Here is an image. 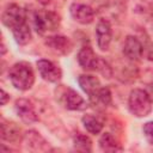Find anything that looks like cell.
Wrapping results in <instances>:
<instances>
[{"label":"cell","instance_id":"cell-7","mask_svg":"<svg viewBox=\"0 0 153 153\" xmlns=\"http://www.w3.org/2000/svg\"><path fill=\"white\" fill-rule=\"evenodd\" d=\"M69 12L72 18L79 24L87 25L94 20V10L88 5L73 2L69 7Z\"/></svg>","mask_w":153,"mask_h":153},{"label":"cell","instance_id":"cell-10","mask_svg":"<svg viewBox=\"0 0 153 153\" xmlns=\"http://www.w3.org/2000/svg\"><path fill=\"white\" fill-rule=\"evenodd\" d=\"M44 43L48 48H50L51 50H54L59 54H62V55L69 54L72 48H73V44L69 41V38L66 36H61V35L48 36L45 38Z\"/></svg>","mask_w":153,"mask_h":153},{"label":"cell","instance_id":"cell-18","mask_svg":"<svg viewBox=\"0 0 153 153\" xmlns=\"http://www.w3.org/2000/svg\"><path fill=\"white\" fill-rule=\"evenodd\" d=\"M81 122L85 127V129L90 133V134H99L103 129V123L102 121H99L96 116L91 115V114H87V115H84L82 118H81Z\"/></svg>","mask_w":153,"mask_h":153},{"label":"cell","instance_id":"cell-6","mask_svg":"<svg viewBox=\"0 0 153 153\" xmlns=\"http://www.w3.org/2000/svg\"><path fill=\"white\" fill-rule=\"evenodd\" d=\"M37 69L39 72V75L49 82H57L62 78V71L59 66H56L54 62L41 59L37 61Z\"/></svg>","mask_w":153,"mask_h":153},{"label":"cell","instance_id":"cell-11","mask_svg":"<svg viewBox=\"0 0 153 153\" xmlns=\"http://www.w3.org/2000/svg\"><path fill=\"white\" fill-rule=\"evenodd\" d=\"M143 54V45L135 36H127L123 44V55L130 61H137Z\"/></svg>","mask_w":153,"mask_h":153},{"label":"cell","instance_id":"cell-16","mask_svg":"<svg viewBox=\"0 0 153 153\" xmlns=\"http://www.w3.org/2000/svg\"><path fill=\"white\" fill-rule=\"evenodd\" d=\"M99 147L103 152H118V151H122V147H121V143H118V141L115 139V136L110 133H104L99 141Z\"/></svg>","mask_w":153,"mask_h":153},{"label":"cell","instance_id":"cell-15","mask_svg":"<svg viewBox=\"0 0 153 153\" xmlns=\"http://www.w3.org/2000/svg\"><path fill=\"white\" fill-rule=\"evenodd\" d=\"M62 102L68 110H81L86 106L84 98L73 88H67L62 96Z\"/></svg>","mask_w":153,"mask_h":153},{"label":"cell","instance_id":"cell-21","mask_svg":"<svg viewBox=\"0 0 153 153\" xmlns=\"http://www.w3.org/2000/svg\"><path fill=\"white\" fill-rule=\"evenodd\" d=\"M142 131H143V135H145L147 142L153 146V121L146 122L142 127Z\"/></svg>","mask_w":153,"mask_h":153},{"label":"cell","instance_id":"cell-14","mask_svg":"<svg viewBox=\"0 0 153 153\" xmlns=\"http://www.w3.org/2000/svg\"><path fill=\"white\" fill-rule=\"evenodd\" d=\"M78 82H79V86L81 87V90L85 93H87L90 98H93L97 94V92L99 91V88L102 87L99 79L94 75H91V74L79 75Z\"/></svg>","mask_w":153,"mask_h":153},{"label":"cell","instance_id":"cell-5","mask_svg":"<svg viewBox=\"0 0 153 153\" xmlns=\"http://www.w3.org/2000/svg\"><path fill=\"white\" fill-rule=\"evenodd\" d=\"M14 111H16L17 116L24 123L31 124V123L37 122V120H38L36 109L29 99H25V98L17 99L16 103H14Z\"/></svg>","mask_w":153,"mask_h":153},{"label":"cell","instance_id":"cell-3","mask_svg":"<svg viewBox=\"0 0 153 153\" xmlns=\"http://www.w3.org/2000/svg\"><path fill=\"white\" fill-rule=\"evenodd\" d=\"M35 29L39 35L54 31L60 26V17L53 11H37L33 14Z\"/></svg>","mask_w":153,"mask_h":153},{"label":"cell","instance_id":"cell-20","mask_svg":"<svg viewBox=\"0 0 153 153\" xmlns=\"http://www.w3.org/2000/svg\"><path fill=\"white\" fill-rule=\"evenodd\" d=\"M92 99H96V102L100 103L102 105L104 106H109L111 105L112 103V96H111V92L109 90V87H100L99 91L97 92V94L92 98Z\"/></svg>","mask_w":153,"mask_h":153},{"label":"cell","instance_id":"cell-9","mask_svg":"<svg viewBox=\"0 0 153 153\" xmlns=\"http://www.w3.org/2000/svg\"><path fill=\"white\" fill-rule=\"evenodd\" d=\"M78 63L80 65L81 68L86 69V71H97L99 62H100V57L96 55V53L93 51V49L88 45H84L76 56Z\"/></svg>","mask_w":153,"mask_h":153},{"label":"cell","instance_id":"cell-17","mask_svg":"<svg viewBox=\"0 0 153 153\" xmlns=\"http://www.w3.org/2000/svg\"><path fill=\"white\" fill-rule=\"evenodd\" d=\"M12 33H13V37H14V41L19 44V45H26L31 38H32V35H31V29H30V25L26 23L22 24L20 26H18L17 29L12 30Z\"/></svg>","mask_w":153,"mask_h":153},{"label":"cell","instance_id":"cell-1","mask_svg":"<svg viewBox=\"0 0 153 153\" xmlns=\"http://www.w3.org/2000/svg\"><path fill=\"white\" fill-rule=\"evenodd\" d=\"M11 84L19 91H27L35 82V73L30 63L20 61L14 63L10 69Z\"/></svg>","mask_w":153,"mask_h":153},{"label":"cell","instance_id":"cell-19","mask_svg":"<svg viewBox=\"0 0 153 153\" xmlns=\"http://www.w3.org/2000/svg\"><path fill=\"white\" fill-rule=\"evenodd\" d=\"M73 146L76 151H80V152H91L92 151V141L88 136H86L84 134L74 135Z\"/></svg>","mask_w":153,"mask_h":153},{"label":"cell","instance_id":"cell-12","mask_svg":"<svg viewBox=\"0 0 153 153\" xmlns=\"http://www.w3.org/2000/svg\"><path fill=\"white\" fill-rule=\"evenodd\" d=\"M1 139L4 141L11 142V143H18L23 139V134L20 128L14 123L6 120H1Z\"/></svg>","mask_w":153,"mask_h":153},{"label":"cell","instance_id":"cell-4","mask_svg":"<svg viewBox=\"0 0 153 153\" xmlns=\"http://www.w3.org/2000/svg\"><path fill=\"white\" fill-rule=\"evenodd\" d=\"M1 22L8 29L14 30L18 26H20L22 24H24V23L27 22L26 20L25 10L22 8L17 4H11V5H8L4 10L2 14H1Z\"/></svg>","mask_w":153,"mask_h":153},{"label":"cell","instance_id":"cell-22","mask_svg":"<svg viewBox=\"0 0 153 153\" xmlns=\"http://www.w3.org/2000/svg\"><path fill=\"white\" fill-rule=\"evenodd\" d=\"M0 97H1V105H5L8 100H10V96L5 92V90H1V92H0Z\"/></svg>","mask_w":153,"mask_h":153},{"label":"cell","instance_id":"cell-8","mask_svg":"<svg viewBox=\"0 0 153 153\" xmlns=\"http://www.w3.org/2000/svg\"><path fill=\"white\" fill-rule=\"evenodd\" d=\"M96 38L97 45L102 51H106L110 47L112 38V29L111 24L106 19H100L96 26Z\"/></svg>","mask_w":153,"mask_h":153},{"label":"cell","instance_id":"cell-2","mask_svg":"<svg viewBox=\"0 0 153 153\" xmlns=\"http://www.w3.org/2000/svg\"><path fill=\"white\" fill-rule=\"evenodd\" d=\"M128 108L130 114L135 117H146L152 111V99L145 90L134 88L129 93Z\"/></svg>","mask_w":153,"mask_h":153},{"label":"cell","instance_id":"cell-13","mask_svg":"<svg viewBox=\"0 0 153 153\" xmlns=\"http://www.w3.org/2000/svg\"><path fill=\"white\" fill-rule=\"evenodd\" d=\"M24 142L26 143V147L30 151H38V152H44L49 149V142L44 140V137L35 131V130H29L24 134L23 136Z\"/></svg>","mask_w":153,"mask_h":153}]
</instances>
